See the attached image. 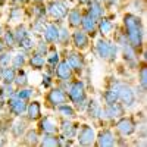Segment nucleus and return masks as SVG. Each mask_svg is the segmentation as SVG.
<instances>
[{
	"mask_svg": "<svg viewBox=\"0 0 147 147\" xmlns=\"http://www.w3.org/2000/svg\"><path fill=\"white\" fill-rule=\"evenodd\" d=\"M124 27H125V37L128 44L132 46L134 49L141 47L143 37H144L141 19L134 13H127L124 16Z\"/></svg>",
	"mask_w": 147,
	"mask_h": 147,
	"instance_id": "nucleus-1",
	"label": "nucleus"
},
{
	"mask_svg": "<svg viewBox=\"0 0 147 147\" xmlns=\"http://www.w3.org/2000/svg\"><path fill=\"white\" fill-rule=\"evenodd\" d=\"M68 97L80 110L87 107V96H85V87L82 81L77 80L68 85Z\"/></svg>",
	"mask_w": 147,
	"mask_h": 147,
	"instance_id": "nucleus-2",
	"label": "nucleus"
},
{
	"mask_svg": "<svg viewBox=\"0 0 147 147\" xmlns=\"http://www.w3.org/2000/svg\"><path fill=\"white\" fill-rule=\"evenodd\" d=\"M96 52H97V55H99V57H102V59L115 60L116 53H118V47H116V44L110 43L106 38H100L96 43Z\"/></svg>",
	"mask_w": 147,
	"mask_h": 147,
	"instance_id": "nucleus-3",
	"label": "nucleus"
},
{
	"mask_svg": "<svg viewBox=\"0 0 147 147\" xmlns=\"http://www.w3.org/2000/svg\"><path fill=\"white\" fill-rule=\"evenodd\" d=\"M68 12H69L68 5L62 0H52L47 5V13L56 21H63L68 15Z\"/></svg>",
	"mask_w": 147,
	"mask_h": 147,
	"instance_id": "nucleus-4",
	"label": "nucleus"
},
{
	"mask_svg": "<svg viewBox=\"0 0 147 147\" xmlns=\"http://www.w3.org/2000/svg\"><path fill=\"white\" fill-rule=\"evenodd\" d=\"M116 85H118V100H121L125 106L131 107L136 103V93H134V90L124 82H118Z\"/></svg>",
	"mask_w": 147,
	"mask_h": 147,
	"instance_id": "nucleus-5",
	"label": "nucleus"
},
{
	"mask_svg": "<svg viewBox=\"0 0 147 147\" xmlns=\"http://www.w3.org/2000/svg\"><path fill=\"white\" fill-rule=\"evenodd\" d=\"M77 138L80 146H91L96 141V132L90 125H81V128L77 131Z\"/></svg>",
	"mask_w": 147,
	"mask_h": 147,
	"instance_id": "nucleus-6",
	"label": "nucleus"
},
{
	"mask_svg": "<svg viewBox=\"0 0 147 147\" xmlns=\"http://www.w3.org/2000/svg\"><path fill=\"white\" fill-rule=\"evenodd\" d=\"M102 118L106 119H116V118H122L124 116V106L119 105L118 102L106 105L105 109H102Z\"/></svg>",
	"mask_w": 147,
	"mask_h": 147,
	"instance_id": "nucleus-7",
	"label": "nucleus"
},
{
	"mask_svg": "<svg viewBox=\"0 0 147 147\" xmlns=\"http://www.w3.org/2000/svg\"><path fill=\"white\" fill-rule=\"evenodd\" d=\"M66 62L68 65L71 66L72 71L75 72H81L85 66V60H84V56L78 52H69L68 56H66Z\"/></svg>",
	"mask_w": 147,
	"mask_h": 147,
	"instance_id": "nucleus-8",
	"label": "nucleus"
},
{
	"mask_svg": "<svg viewBox=\"0 0 147 147\" xmlns=\"http://www.w3.org/2000/svg\"><path fill=\"white\" fill-rule=\"evenodd\" d=\"M55 74L60 81H65V82L71 81V78H72V69L68 65L66 60H62V62H59L55 66Z\"/></svg>",
	"mask_w": 147,
	"mask_h": 147,
	"instance_id": "nucleus-9",
	"label": "nucleus"
},
{
	"mask_svg": "<svg viewBox=\"0 0 147 147\" xmlns=\"http://www.w3.org/2000/svg\"><path fill=\"white\" fill-rule=\"evenodd\" d=\"M116 129L122 134V136L128 137V136L136 132V122H134L131 118H122L121 121H118Z\"/></svg>",
	"mask_w": 147,
	"mask_h": 147,
	"instance_id": "nucleus-10",
	"label": "nucleus"
},
{
	"mask_svg": "<svg viewBox=\"0 0 147 147\" xmlns=\"http://www.w3.org/2000/svg\"><path fill=\"white\" fill-rule=\"evenodd\" d=\"M47 103H50L52 106H59L62 103H66V94L62 88H53L52 91H49L47 94Z\"/></svg>",
	"mask_w": 147,
	"mask_h": 147,
	"instance_id": "nucleus-11",
	"label": "nucleus"
},
{
	"mask_svg": "<svg viewBox=\"0 0 147 147\" xmlns=\"http://www.w3.org/2000/svg\"><path fill=\"white\" fill-rule=\"evenodd\" d=\"M81 27H82V31L93 35L97 31V19L94 16H91L88 12H85L82 15V19H81Z\"/></svg>",
	"mask_w": 147,
	"mask_h": 147,
	"instance_id": "nucleus-12",
	"label": "nucleus"
},
{
	"mask_svg": "<svg viewBox=\"0 0 147 147\" xmlns=\"http://www.w3.org/2000/svg\"><path fill=\"white\" fill-rule=\"evenodd\" d=\"M96 143L100 147H109V146H115L116 138H115L113 132L110 129H103L99 136L96 137Z\"/></svg>",
	"mask_w": 147,
	"mask_h": 147,
	"instance_id": "nucleus-13",
	"label": "nucleus"
},
{
	"mask_svg": "<svg viewBox=\"0 0 147 147\" xmlns=\"http://www.w3.org/2000/svg\"><path fill=\"white\" fill-rule=\"evenodd\" d=\"M41 32L46 43H56L59 38V27L56 24H46Z\"/></svg>",
	"mask_w": 147,
	"mask_h": 147,
	"instance_id": "nucleus-14",
	"label": "nucleus"
},
{
	"mask_svg": "<svg viewBox=\"0 0 147 147\" xmlns=\"http://www.w3.org/2000/svg\"><path fill=\"white\" fill-rule=\"evenodd\" d=\"M72 43H74V46H75L77 49H80V50H82V49H85V47H88L90 40H88L87 32L82 31V30L74 31V34H72Z\"/></svg>",
	"mask_w": 147,
	"mask_h": 147,
	"instance_id": "nucleus-15",
	"label": "nucleus"
},
{
	"mask_svg": "<svg viewBox=\"0 0 147 147\" xmlns=\"http://www.w3.org/2000/svg\"><path fill=\"white\" fill-rule=\"evenodd\" d=\"M9 110H10L12 115L19 116V115H22L27 110V105L24 103V100L19 99V97L12 96V99L9 100Z\"/></svg>",
	"mask_w": 147,
	"mask_h": 147,
	"instance_id": "nucleus-16",
	"label": "nucleus"
},
{
	"mask_svg": "<svg viewBox=\"0 0 147 147\" xmlns=\"http://www.w3.org/2000/svg\"><path fill=\"white\" fill-rule=\"evenodd\" d=\"M40 131L44 134H56L57 131V122L52 116H46L44 119L40 121Z\"/></svg>",
	"mask_w": 147,
	"mask_h": 147,
	"instance_id": "nucleus-17",
	"label": "nucleus"
},
{
	"mask_svg": "<svg viewBox=\"0 0 147 147\" xmlns=\"http://www.w3.org/2000/svg\"><path fill=\"white\" fill-rule=\"evenodd\" d=\"M87 3H88L87 12H88L91 16H94L97 21H99V19L103 16V13H105V9H103L102 2H100V0H88Z\"/></svg>",
	"mask_w": 147,
	"mask_h": 147,
	"instance_id": "nucleus-18",
	"label": "nucleus"
},
{
	"mask_svg": "<svg viewBox=\"0 0 147 147\" xmlns=\"http://www.w3.org/2000/svg\"><path fill=\"white\" fill-rule=\"evenodd\" d=\"M68 21H69V25L72 28H78L81 25V19H82V12L80 7H74L68 12Z\"/></svg>",
	"mask_w": 147,
	"mask_h": 147,
	"instance_id": "nucleus-19",
	"label": "nucleus"
},
{
	"mask_svg": "<svg viewBox=\"0 0 147 147\" xmlns=\"http://www.w3.org/2000/svg\"><path fill=\"white\" fill-rule=\"evenodd\" d=\"M60 129H62V134H63L66 138H72V137L77 136L78 125H75L74 122H71V121L68 119V121H63V122H62V127H60Z\"/></svg>",
	"mask_w": 147,
	"mask_h": 147,
	"instance_id": "nucleus-20",
	"label": "nucleus"
},
{
	"mask_svg": "<svg viewBox=\"0 0 147 147\" xmlns=\"http://www.w3.org/2000/svg\"><path fill=\"white\" fill-rule=\"evenodd\" d=\"M25 112L28 113V118H30L31 121L40 119V118H41V105H40V102H31V103L27 106Z\"/></svg>",
	"mask_w": 147,
	"mask_h": 147,
	"instance_id": "nucleus-21",
	"label": "nucleus"
},
{
	"mask_svg": "<svg viewBox=\"0 0 147 147\" xmlns=\"http://www.w3.org/2000/svg\"><path fill=\"white\" fill-rule=\"evenodd\" d=\"M97 30H99V32L102 35H107V34L112 32V30H113V22L110 19H107V18L102 16L99 21H97Z\"/></svg>",
	"mask_w": 147,
	"mask_h": 147,
	"instance_id": "nucleus-22",
	"label": "nucleus"
},
{
	"mask_svg": "<svg viewBox=\"0 0 147 147\" xmlns=\"http://www.w3.org/2000/svg\"><path fill=\"white\" fill-rule=\"evenodd\" d=\"M16 69L13 68H7V66H0V80H3L5 84H10L13 82L15 75H16Z\"/></svg>",
	"mask_w": 147,
	"mask_h": 147,
	"instance_id": "nucleus-23",
	"label": "nucleus"
},
{
	"mask_svg": "<svg viewBox=\"0 0 147 147\" xmlns=\"http://www.w3.org/2000/svg\"><path fill=\"white\" fill-rule=\"evenodd\" d=\"M87 112H88V116L90 118H100L102 115V106L99 102H96V100H90L87 103Z\"/></svg>",
	"mask_w": 147,
	"mask_h": 147,
	"instance_id": "nucleus-24",
	"label": "nucleus"
},
{
	"mask_svg": "<svg viewBox=\"0 0 147 147\" xmlns=\"http://www.w3.org/2000/svg\"><path fill=\"white\" fill-rule=\"evenodd\" d=\"M116 84H118V82H115V84H113V87H110L109 90H106V91H105L103 99H105L106 105H110V103L119 102V100H118V85H116Z\"/></svg>",
	"mask_w": 147,
	"mask_h": 147,
	"instance_id": "nucleus-25",
	"label": "nucleus"
},
{
	"mask_svg": "<svg viewBox=\"0 0 147 147\" xmlns=\"http://www.w3.org/2000/svg\"><path fill=\"white\" fill-rule=\"evenodd\" d=\"M41 146H49V147H56L60 146V138L56 137L55 134H44V137L40 141Z\"/></svg>",
	"mask_w": 147,
	"mask_h": 147,
	"instance_id": "nucleus-26",
	"label": "nucleus"
},
{
	"mask_svg": "<svg viewBox=\"0 0 147 147\" xmlns=\"http://www.w3.org/2000/svg\"><path fill=\"white\" fill-rule=\"evenodd\" d=\"M57 112H59L60 115H62L63 118H68V119L75 118V110H74V107H72V106H69L68 103H62V105H59Z\"/></svg>",
	"mask_w": 147,
	"mask_h": 147,
	"instance_id": "nucleus-27",
	"label": "nucleus"
},
{
	"mask_svg": "<svg viewBox=\"0 0 147 147\" xmlns=\"http://www.w3.org/2000/svg\"><path fill=\"white\" fill-rule=\"evenodd\" d=\"M44 56L43 55H38V53H34L31 57H30V65L34 68V69H43L44 66Z\"/></svg>",
	"mask_w": 147,
	"mask_h": 147,
	"instance_id": "nucleus-28",
	"label": "nucleus"
},
{
	"mask_svg": "<svg viewBox=\"0 0 147 147\" xmlns=\"http://www.w3.org/2000/svg\"><path fill=\"white\" fill-rule=\"evenodd\" d=\"M122 49H124L125 60H128V62H136V49H134L132 46H129L128 43L122 46Z\"/></svg>",
	"mask_w": 147,
	"mask_h": 147,
	"instance_id": "nucleus-29",
	"label": "nucleus"
},
{
	"mask_svg": "<svg viewBox=\"0 0 147 147\" xmlns=\"http://www.w3.org/2000/svg\"><path fill=\"white\" fill-rule=\"evenodd\" d=\"M15 40H16V43L19 44L22 40H25L27 37L30 35V32H28V30H27V27L25 25H19L16 30H15Z\"/></svg>",
	"mask_w": 147,
	"mask_h": 147,
	"instance_id": "nucleus-30",
	"label": "nucleus"
},
{
	"mask_svg": "<svg viewBox=\"0 0 147 147\" xmlns=\"http://www.w3.org/2000/svg\"><path fill=\"white\" fill-rule=\"evenodd\" d=\"M25 65V53H18L12 59V68L13 69H19Z\"/></svg>",
	"mask_w": 147,
	"mask_h": 147,
	"instance_id": "nucleus-31",
	"label": "nucleus"
},
{
	"mask_svg": "<svg viewBox=\"0 0 147 147\" xmlns=\"http://www.w3.org/2000/svg\"><path fill=\"white\" fill-rule=\"evenodd\" d=\"M47 63L49 65H50L53 69H55V66L59 63V53H57V50H56V49H52V50H50V53H49L47 55Z\"/></svg>",
	"mask_w": 147,
	"mask_h": 147,
	"instance_id": "nucleus-32",
	"label": "nucleus"
},
{
	"mask_svg": "<svg viewBox=\"0 0 147 147\" xmlns=\"http://www.w3.org/2000/svg\"><path fill=\"white\" fill-rule=\"evenodd\" d=\"M13 82L18 85V87H25V85H27V82H28V77H27V74L24 72V71L18 72L16 75H15V80H13Z\"/></svg>",
	"mask_w": 147,
	"mask_h": 147,
	"instance_id": "nucleus-33",
	"label": "nucleus"
},
{
	"mask_svg": "<svg viewBox=\"0 0 147 147\" xmlns=\"http://www.w3.org/2000/svg\"><path fill=\"white\" fill-rule=\"evenodd\" d=\"M3 43H5V46H7V47H13V46L16 44L15 34L12 32V31H6V32L3 34Z\"/></svg>",
	"mask_w": 147,
	"mask_h": 147,
	"instance_id": "nucleus-34",
	"label": "nucleus"
},
{
	"mask_svg": "<svg viewBox=\"0 0 147 147\" xmlns=\"http://www.w3.org/2000/svg\"><path fill=\"white\" fill-rule=\"evenodd\" d=\"M19 46L22 47V50H24V52H28V50H31V49L35 47V43H34V40L31 38V37L28 35L25 40H22V41L19 43Z\"/></svg>",
	"mask_w": 147,
	"mask_h": 147,
	"instance_id": "nucleus-35",
	"label": "nucleus"
},
{
	"mask_svg": "<svg viewBox=\"0 0 147 147\" xmlns=\"http://www.w3.org/2000/svg\"><path fill=\"white\" fill-rule=\"evenodd\" d=\"M59 43H62V44H66L69 41V31L68 28L62 27V28H59V38H57Z\"/></svg>",
	"mask_w": 147,
	"mask_h": 147,
	"instance_id": "nucleus-36",
	"label": "nucleus"
},
{
	"mask_svg": "<svg viewBox=\"0 0 147 147\" xmlns=\"http://www.w3.org/2000/svg\"><path fill=\"white\" fill-rule=\"evenodd\" d=\"M32 88H22L21 87V90L19 91H16V97H19V99H22L24 102H25V100H28L30 99V97H31V94H32Z\"/></svg>",
	"mask_w": 147,
	"mask_h": 147,
	"instance_id": "nucleus-37",
	"label": "nucleus"
},
{
	"mask_svg": "<svg viewBox=\"0 0 147 147\" xmlns=\"http://www.w3.org/2000/svg\"><path fill=\"white\" fill-rule=\"evenodd\" d=\"M24 131H25V122H22V121L21 122H15L13 127H12V132H13L16 137H19Z\"/></svg>",
	"mask_w": 147,
	"mask_h": 147,
	"instance_id": "nucleus-38",
	"label": "nucleus"
},
{
	"mask_svg": "<svg viewBox=\"0 0 147 147\" xmlns=\"http://www.w3.org/2000/svg\"><path fill=\"white\" fill-rule=\"evenodd\" d=\"M138 75H140V84L143 87V91H146V87H147V68L146 66H141Z\"/></svg>",
	"mask_w": 147,
	"mask_h": 147,
	"instance_id": "nucleus-39",
	"label": "nucleus"
},
{
	"mask_svg": "<svg viewBox=\"0 0 147 147\" xmlns=\"http://www.w3.org/2000/svg\"><path fill=\"white\" fill-rule=\"evenodd\" d=\"M25 141L28 144H38V132L37 131H30L25 136Z\"/></svg>",
	"mask_w": 147,
	"mask_h": 147,
	"instance_id": "nucleus-40",
	"label": "nucleus"
},
{
	"mask_svg": "<svg viewBox=\"0 0 147 147\" xmlns=\"http://www.w3.org/2000/svg\"><path fill=\"white\" fill-rule=\"evenodd\" d=\"M10 60H12V56L9 53L0 52V66H9Z\"/></svg>",
	"mask_w": 147,
	"mask_h": 147,
	"instance_id": "nucleus-41",
	"label": "nucleus"
},
{
	"mask_svg": "<svg viewBox=\"0 0 147 147\" xmlns=\"http://www.w3.org/2000/svg\"><path fill=\"white\" fill-rule=\"evenodd\" d=\"M35 53L46 56V53H47V46H46L44 41H41V43H38V44H35Z\"/></svg>",
	"mask_w": 147,
	"mask_h": 147,
	"instance_id": "nucleus-42",
	"label": "nucleus"
},
{
	"mask_svg": "<svg viewBox=\"0 0 147 147\" xmlns=\"http://www.w3.org/2000/svg\"><path fill=\"white\" fill-rule=\"evenodd\" d=\"M32 12H34V15H35L37 18H41V16L46 13V9H44V6H43V5H35Z\"/></svg>",
	"mask_w": 147,
	"mask_h": 147,
	"instance_id": "nucleus-43",
	"label": "nucleus"
},
{
	"mask_svg": "<svg viewBox=\"0 0 147 147\" xmlns=\"http://www.w3.org/2000/svg\"><path fill=\"white\" fill-rule=\"evenodd\" d=\"M21 15V9L19 7H15V9H12V12H10V19H15V18H18Z\"/></svg>",
	"mask_w": 147,
	"mask_h": 147,
	"instance_id": "nucleus-44",
	"label": "nucleus"
},
{
	"mask_svg": "<svg viewBox=\"0 0 147 147\" xmlns=\"http://www.w3.org/2000/svg\"><path fill=\"white\" fill-rule=\"evenodd\" d=\"M50 85H52V77L47 74V75L43 78V87H50Z\"/></svg>",
	"mask_w": 147,
	"mask_h": 147,
	"instance_id": "nucleus-45",
	"label": "nucleus"
},
{
	"mask_svg": "<svg viewBox=\"0 0 147 147\" xmlns=\"http://www.w3.org/2000/svg\"><path fill=\"white\" fill-rule=\"evenodd\" d=\"M100 2H102V0H100ZM103 2H106L107 5H115V3L118 2V0H103Z\"/></svg>",
	"mask_w": 147,
	"mask_h": 147,
	"instance_id": "nucleus-46",
	"label": "nucleus"
},
{
	"mask_svg": "<svg viewBox=\"0 0 147 147\" xmlns=\"http://www.w3.org/2000/svg\"><path fill=\"white\" fill-rule=\"evenodd\" d=\"M12 2H13V3H18V5H21V3H25L27 0H12Z\"/></svg>",
	"mask_w": 147,
	"mask_h": 147,
	"instance_id": "nucleus-47",
	"label": "nucleus"
},
{
	"mask_svg": "<svg viewBox=\"0 0 147 147\" xmlns=\"http://www.w3.org/2000/svg\"><path fill=\"white\" fill-rule=\"evenodd\" d=\"M3 49H5V43L3 40H0V52H3Z\"/></svg>",
	"mask_w": 147,
	"mask_h": 147,
	"instance_id": "nucleus-48",
	"label": "nucleus"
},
{
	"mask_svg": "<svg viewBox=\"0 0 147 147\" xmlns=\"http://www.w3.org/2000/svg\"><path fill=\"white\" fill-rule=\"evenodd\" d=\"M78 2H80V5H85V3L88 2V0H78Z\"/></svg>",
	"mask_w": 147,
	"mask_h": 147,
	"instance_id": "nucleus-49",
	"label": "nucleus"
},
{
	"mask_svg": "<svg viewBox=\"0 0 147 147\" xmlns=\"http://www.w3.org/2000/svg\"><path fill=\"white\" fill-rule=\"evenodd\" d=\"M5 143H6V141H5V140H3V138H2V137H0V146H3V144H5Z\"/></svg>",
	"mask_w": 147,
	"mask_h": 147,
	"instance_id": "nucleus-50",
	"label": "nucleus"
},
{
	"mask_svg": "<svg viewBox=\"0 0 147 147\" xmlns=\"http://www.w3.org/2000/svg\"><path fill=\"white\" fill-rule=\"evenodd\" d=\"M2 32H3V27H2V24H0V35H2Z\"/></svg>",
	"mask_w": 147,
	"mask_h": 147,
	"instance_id": "nucleus-51",
	"label": "nucleus"
},
{
	"mask_svg": "<svg viewBox=\"0 0 147 147\" xmlns=\"http://www.w3.org/2000/svg\"><path fill=\"white\" fill-rule=\"evenodd\" d=\"M34 2H43V0H34Z\"/></svg>",
	"mask_w": 147,
	"mask_h": 147,
	"instance_id": "nucleus-52",
	"label": "nucleus"
}]
</instances>
